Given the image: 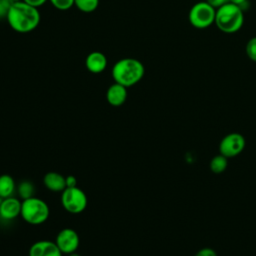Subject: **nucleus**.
<instances>
[{
    "label": "nucleus",
    "mask_w": 256,
    "mask_h": 256,
    "mask_svg": "<svg viewBox=\"0 0 256 256\" xmlns=\"http://www.w3.org/2000/svg\"><path fill=\"white\" fill-rule=\"evenodd\" d=\"M46 188L53 192H62L66 188V180L63 175L57 172H48L43 178Z\"/></svg>",
    "instance_id": "ddd939ff"
},
{
    "label": "nucleus",
    "mask_w": 256,
    "mask_h": 256,
    "mask_svg": "<svg viewBox=\"0 0 256 256\" xmlns=\"http://www.w3.org/2000/svg\"><path fill=\"white\" fill-rule=\"evenodd\" d=\"M12 2L10 0H0V15L3 16V14H7L8 9Z\"/></svg>",
    "instance_id": "412c9836"
},
{
    "label": "nucleus",
    "mask_w": 256,
    "mask_h": 256,
    "mask_svg": "<svg viewBox=\"0 0 256 256\" xmlns=\"http://www.w3.org/2000/svg\"><path fill=\"white\" fill-rule=\"evenodd\" d=\"M1 17H2V16H1V15H0V19H1Z\"/></svg>",
    "instance_id": "cd10ccee"
},
{
    "label": "nucleus",
    "mask_w": 256,
    "mask_h": 256,
    "mask_svg": "<svg viewBox=\"0 0 256 256\" xmlns=\"http://www.w3.org/2000/svg\"><path fill=\"white\" fill-rule=\"evenodd\" d=\"M15 182L12 176L8 174L0 175V198L4 199L12 196L15 191Z\"/></svg>",
    "instance_id": "4468645a"
},
{
    "label": "nucleus",
    "mask_w": 256,
    "mask_h": 256,
    "mask_svg": "<svg viewBox=\"0 0 256 256\" xmlns=\"http://www.w3.org/2000/svg\"><path fill=\"white\" fill-rule=\"evenodd\" d=\"M48 204L35 196L22 201L21 217L23 220L31 225H39L44 223L49 217Z\"/></svg>",
    "instance_id": "20e7f679"
},
{
    "label": "nucleus",
    "mask_w": 256,
    "mask_h": 256,
    "mask_svg": "<svg viewBox=\"0 0 256 256\" xmlns=\"http://www.w3.org/2000/svg\"><path fill=\"white\" fill-rule=\"evenodd\" d=\"M55 243L63 254H71L78 249L80 239L74 229L64 228L57 234Z\"/></svg>",
    "instance_id": "6e6552de"
},
{
    "label": "nucleus",
    "mask_w": 256,
    "mask_h": 256,
    "mask_svg": "<svg viewBox=\"0 0 256 256\" xmlns=\"http://www.w3.org/2000/svg\"><path fill=\"white\" fill-rule=\"evenodd\" d=\"M194 256H217V253L212 248H202Z\"/></svg>",
    "instance_id": "aec40b11"
},
{
    "label": "nucleus",
    "mask_w": 256,
    "mask_h": 256,
    "mask_svg": "<svg viewBox=\"0 0 256 256\" xmlns=\"http://www.w3.org/2000/svg\"><path fill=\"white\" fill-rule=\"evenodd\" d=\"M51 4L58 10L66 11L74 6V0H49Z\"/></svg>",
    "instance_id": "6ab92c4d"
},
{
    "label": "nucleus",
    "mask_w": 256,
    "mask_h": 256,
    "mask_svg": "<svg viewBox=\"0 0 256 256\" xmlns=\"http://www.w3.org/2000/svg\"><path fill=\"white\" fill-rule=\"evenodd\" d=\"M246 1H247V0H229L230 3H233V4L238 5V6H240V7H242V5H243L244 3H246Z\"/></svg>",
    "instance_id": "393cba45"
},
{
    "label": "nucleus",
    "mask_w": 256,
    "mask_h": 256,
    "mask_svg": "<svg viewBox=\"0 0 256 256\" xmlns=\"http://www.w3.org/2000/svg\"><path fill=\"white\" fill-rule=\"evenodd\" d=\"M62 254L56 243L49 240L37 241L29 249V256H62Z\"/></svg>",
    "instance_id": "1a4fd4ad"
},
{
    "label": "nucleus",
    "mask_w": 256,
    "mask_h": 256,
    "mask_svg": "<svg viewBox=\"0 0 256 256\" xmlns=\"http://www.w3.org/2000/svg\"><path fill=\"white\" fill-rule=\"evenodd\" d=\"M85 65L89 72L99 74L106 69L107 58L103 53L99 51H94L87 55L85 59Z\"/></svg>",
    "instance_id": "9b49d317"
},
{
    "label": "nucleus",
    "mask_w": 256,
    "mask_h": 256,
    "mask_svg": "<svg viewBox=\"0 0 256 256\" xmlns=\"http://www.w3.org/2000/svg\"><path fill=\"white\" fill-rule=\"evenodd\" d=\"M207 3H209L213 8L218 9L219 7L229 3V0H206Z\"/></svg>",
    "instance_id": "4be33fe9"
},
{
    "label": "nucleus",
    "mask_w": 256,
    "mask_h": 256,
    "mask_svg": "<svg viewBox=\"0 0 256 256\" xmlns=\"http://www.w3.org/2000/svg\"><path fill=\"white\" fill-rule=\"evenodd\" d=\"M6 18L9 26L18 33H28L33 31L40 22V13L36 7H33L23 0L12 2Z\"/></svg>",
    "instance_id": "f257e3e1"
},
{
    "label": "nucleus",
    "mask_w": 256,
    "mask_h": 256,
    "mask_svg": "<svg viewBox=\"0 0 256 256\" xmlns=\"http://www.w3.org/2000/svg\"><path fill=\"white\" fill-rule=\"evenodd\" d=\"M106 99L112 106H121L127 99V88L115 82L108 88L106 92Z\"/></svg>",
    "instance_id": "f8f14e48"
},
{
    "label": "nucleus",
    "mask_w": 256,
    "mask_h": 256,
    "mask_svg": "<svg viewBox=\"0 0 256 256\" xmlns=\"http://www.w3.org/2000/svg\"><path fill=\"white\" fill-rule=\"evenodd\" d=\"M145 68L142 62L130 57L117 61L111 70L113 80L126 88L137 84L143 78Z\"/></svg>",
    "instance_id": "f03ea898"
},
{
    "label": "nucleus",
    "mask_w": 256,
    "mask_h": 256,
    "mask_svg": "<svg viewBox=\"0 0 256 256\" xmlns=\"http://www.w3.org/2000/svg\"><path fill=\"white\" fill-rule=\"evenodd\" d=\"M244 23L243 9L233 3H227L216 9L215 22L217 28L226 34L239 31Z\"/></svg>",
    "instance_id": "7ed1b4c3"
},
{
    "label": "nucleus",
    "mask_w": 256,
    "mask_h": 256,
    "mask_svg": "<svg viewBox=\"0 0 256 256\" xmlns=\"http://www.w3.org/2000/svg\"><path fill=\"white\" fill-rule=\"evenodd\" d=\"M245 52L250 60L256 62V36L248 40L245 47Z\"/></svg>",
    "instance_id": "a211bd4d"
},
{
    "label": "nucleus",
    "mask_w": 256,
    "mask_h": 256,
    "mask_svg": "<svg viewBox=\"0 0 256 256\" xmlns=\"http://www.w3.org/2000/svg\"><path fill=\"white\" fill-rule=\"evenodd\" d=\"M69 256H81V255H79V254H77V253H71V254H69Z\"/></svg>",
    "instance_id": "a878e982"
},
{
    "label": "nucleus",
    "mask_w": 256,
    "mask_h": 256,
    "mask_svg": "<svg viewBox=\"0 0 256 256\" xmlns=\"http://www.w3.org/2000/svg\"><path fill=\"white\" fill-rule=\"evenodd\" d=\"M216 9L206 1L195 3L189 10L188 19L190 24L197 29H205L215 22Z\"/></svg>",
    "instance_id": "39448f33"
},
{
    "label": "nucleus",
    "mask_w": 256,
    "mask_h": 256,
    "mask_svg": "<svg viewBox=\"0 0 256 256\" xmlns=\"http://www.w3.org/2000/svg\"><path fill=\"white\" fill-rule=\"evenodd\" d=\"M245 147V138L237 132H232L224 136L219 144L220 154L227 158L235 157L240 154Z\"/></svg>",
    "instance_id": "0eeeda50"
},
{
    "label": "nucleus",
    "mask_w": 256,
    "mask_h": 256,
    "mask_svg": "<svg viewBox=\"0 0 256 256\" xmlns=\"http://www.w3.org/2000/svg\"><path fill=\"white\" fill-rule=\"evenodd\" d=\"M87 196L83 190L75 187H66L62 191L61 203L64 209L71 214L83 212L87 206Z\"/></svg>",
    "instance_id": "423d86ee"
},
{
    "label": "nucleus",
    "mask_w": 256,
    "mask_h": 256,
    "mask_svg": "<svg viewBox=\"0 0 256 256\" xmlns=\"http://www.w3.org/2000/svg\"><path fill=\"white\" fill-rule=\"evenodd\" d=\"M17 191L23 200L33 197L35 193L34 185L29 180H23L22 182H20V184L17 187Z\"/></svg>",
    "instance_id": "dca6fc26"
},
{
    "label": "nucleus",
    "mask_w": 256,
    "mask_h": 256,
    "mask_svg": "<svg viewBox=\"0 0 256 256\" xmlns=\"http://www.w3.org/2000/svg\"><path fill=\"white\" fill-rule=\"evenodd\" d=\"M11 2H17V1H21V0H10Z\"/></svg>",
    "instance_id": "bb28decb"
},
{
    "label": "nucleus",
    "mask_w": 256,
    "mask_h": 256,
    "mask_svg": "<svg viewBox=\"0 0 256 256\" xmlns=\"http://www.w3.org/2000/svg\"><path fill=\"white\" fill-rule=\"evenodd\" d=\"M228 165V158L222 154L215 155L210 161V169L215 174L223 173Z\"/></svg>",
    "instance_id": "2eb2a0df"
},
{
    "label": "nucleus",
    "mask_w": 256,
    "mask_h": 256,
    "mask_svg": "<svg viewBox=\"0 0 256 256\" xmlns=\"http://www.w3.org/2000/svg\"><path fill=\"white\" fill-rule=\"evenodd\" d=\"M21 204L22 202L13 196L2 199L0 202V216L6 220L16 218L21 213Z\"/></svg>",
    "instance_id": "9d476101"
},
{
    "label": "nucleus",
    "mask_w": 256,
    "mask_h": 256,
    "mask_svg": "<svg viewBox=\"0 0 256 256\" xmlns=\"http://www.w3.org/2000/svg\"><path fill=\"white\" fill-rule=\"evenodd\" d=\"M99 0H74V6L84 13H90L97 9Z\"/></svg>",
    "instance_id": "f3484780"
},
{
    "label": "nucleus",
    "mask_w": 256,
    "mask_h": 256,
    "mask_svg": "<svg viewBox=\"0 0 256 256\" xmlns=\"http://www.w3.org/2000/svg\"><path fill=\"white\" fill-rule=\"evenodd\" d=\"M65 180H66V187H75V186H77L76 178L73 175H68L67 177H65Z\"/></svg>",
    "instance_id": "b1692460"
},
{
    "label": "nucleus",
    "mask_w": 256,
    "mask_h": 256,
    "mask_svg": "<svg viewBox=\"0 0 256 256\" xmlns=\"http://www.w3.org/2000/svg\"><path fill=\"white\" fill-rule=\"evenodd\" d=\"M23 1H24V2H26L27 4H29V5L33 6V7L38 8V7L42 6L43 4H45L48 0H23Z\"/></svg>",
    "instance_id": "5701e85b"
}]
</instances>
